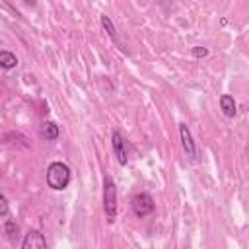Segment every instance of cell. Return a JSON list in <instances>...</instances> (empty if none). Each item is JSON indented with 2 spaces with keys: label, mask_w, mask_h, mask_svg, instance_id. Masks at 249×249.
<instances>
[{
  "label": "cell",
  "mask_w": 249,
  "mask_h": 249,
  "mask_svg": "<svg viewBox=\"0 0 249 249\" xmlns=\"http://www.w3.org/2000/svg\"><path fill=\"white\" fill-rule=\"evenodd\" d=\"M70 167L64 161H51L47 165V187L53 191H64L70 185Z\"/></svg>",
  "instance_id": "1"
},
{
  "label": "cell",
  "mask_w": 249,
  "mask_h": 249,
  "mask_svg": "<svg viewBox=\"0 0 249 249\" xmlns=\"http://www.w3.org/2000/svg\"><path fill=\"white\" fill-rule=\"evenodd\" d=\"M103 212L109 224L117 220V185L111 175L103 177Z\"/></svg>",
  "instance_id": "2"
},
{
  "label": "cell",
  "mask_w": 249,
  "mask_h": 249,
  "mask_svg": "<svg viewBox=\"0 0 249 249\" xmlns=\"http://www.w3.org/2000/svg\"><path fill=\"white\" fill-rule=\"evenodd\" d=\"M130 208H132L136 218H146L148 214H152L156 210V202H154L150 193L140 191V193H134L130 196Z\"/></svg>",
  "instance_id": "3"
},
{
  "label": "cell",
  "mask_w": 249,
  "mask_h": 249,
  "mask_svg": "<svg viewBox=\"0 0 249 249\" xmlns=\"http://www.w3.org/2000/svg\"><path fill=\"white\" fill-rule=\"evenodd\" d=\"M21 249H47V239L39 230H27L21 239Z\"/></svg>",
  "instance_id": "4"
},
{
  "label": "cell",
  "mask_w": 249,
  "mask_h": 249,
  "mask_svg": "<svg viewBox=\"0 0 249 249\" xmlns=\"http://www.w3.org/2000/svg\"><path fill=\"white\" fill-rule=\"evenodd\" d=\"M111 146H113V152H115V158L121 165H126L128 163V158H126V150H124V138L121 134V130L113 128L111 132Z\"/></svg>",
  "instance_id": "5"
},
{
  "label": "cell",
  "mask_w": 249,
  "mask_h": 249,
  "mask_svg": "<svg viewBox=\"0 0 249 249\" xmlns=\"http://www.w3.org/2000/svg\"><path fill=\"white\" fill-rule=\"evenodd\" d=\"M179 138H181V146H183L185 154H187L191 160H195V158H196V146H195L193 134H191V130H189V126H187L185 123L179 124Z\"/></svg>",
  "instance_id": "6"
},
{
  "label": "cell",
  "mask_w": 249,
  "mask_h": 249,
  "mask_svg": "<svg viewBox=\"0 0 249 249\" xmlns=\"http://www.w3.org/2000/svg\"><path fill=\"white\" fill-rule=\"evenodd\" d=\"M101 27L107 31V35L111 37V41L115 43V47H117L121 53H126V49H124V47H123V43L119 41V35H117V29H115V23H113V19H111L109 16H105V14L101 16Z\"/></svg>",
  "instance_id": "7"
},
{
  "label": "cell",
  "mask_w": 249,
  "mask_h": 249,
  "mask_svg": "<svg viewBox=\"0 0 249 249\" xmlns=\"http://www.w3.org/2000/svg\"><path fill=\"white\" fill-rule=\"evenodd\" d=\"M218 103H220L222 113H224L228 119L235 117V113H237V103H235L233 95H230V93H222V95H220V99H218Z\"/></svg>",
  "instance_id": "8"
},
{
  "label": "cell",
  "mask_w": 249,
  "mask_h": 249,
  "mask_svg": "<svg viewBox=\"0 0 249 249\" xmlns=\"http://www.w3.org/2000/svg\"><path fill=\"white\" fill-rule=\"evenodd\" d=\"M18 66V56L12 53V51H6L2 49L0 51V68L2 70H12Z\"/></svg>",
  "instance_id": "9"
},
{
  "label": "cell",
  "mask_w": 249,
  "mask_h": 249,
  "mask_svg": "<svg viewBox=\"0 0 249 249\" xmlns=\"http://www.w3.org/2000/svg\"><path fill=\"white\" fill-rule=\"evenodd\" d=\"M41 132H43V136H45L47 140H51V142L60 136V128H58V124H56L54 121H45L43 126H41Z\"/></svg>",
  "instance_id": "10"
},
{
  "label": "cell",
  "mask_w": 249,
  "mask_h": 249,
  "mask_svg": "<svg viewBox=\"0 0 249 249\" xmlns=\"http://www.w3.org/2000/svg\"><path fill=\"white\" fill-rule=\"evenodd\" d=\"M4 233H6V237H8L12 243H16V241H18V235H19V226H18L14 220H6V222H4Z\"/></svg>",
  "instance_id": "11"
},
{
  "label": "cell",
  "mask_w": 249,
  "mask_h": 249,
  "mask_svg": "<svg viewBox=\"0 0 249 249\" xmlns=\"http://www.w3.org/2000/svg\"><path fill=\"white\" fill-rule=\"evenodd\" d=\"M10 214V204H8V198L0 193V218H4V216H8Z\"/></svg>",
  "instance_id": "12"
},
{
  "label": "cell",
  "mask_w": 249,
  "mask_h": 249,
  "mask_svg": "<svg viewBox=\"0 0 249 249\" xmlns=\"http://www.w3.org/2000/svg\"><path fill=\"white\" fill-rule=\"evenodd\" d=\"M193 56L195 58H204V56H208V49L206 47H193Z\"/></svg>",
  "instance_id": "13"
},
{
  "label": "cell",
  "mask_w": 249,
  "mask_h": 249,
  "mask_svg": "<svg viewBox=\"0 0 249 249\" xmlns=\"http://www.w3.org/2000/svg\"><path fill=\"white\" fill-rule=\"evenodd\" d=\"M23 4H27V6H31V8H33V6L37 4V0H23Z\"/></svg>",
  "instance_id": "14"
}]
</instances>
